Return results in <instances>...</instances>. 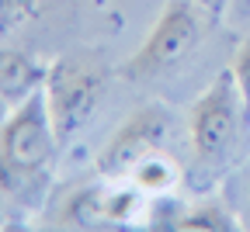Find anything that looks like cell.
Listing matches in <instances>:
<instances>
[{"mask_svg":"<svg viewBox=\"0 0 250 232\" xmlns=\"http://www.w3.org/2000/svg\"><path fill=\"white\" fill-rule=\"evenodd\" d=\"M243 128H250V111L226 66L188 111V135H191V153L198 170L223 174L240 149Z\"/></svg>","mask_w":250,"mask_h":232,"instance_id":"1","label":"cell"},{"mask_svg":"<svg viewBox=\"0 0 250 232\" xmlns=\"http://www.w3.org/2000/svg\"><path fill=\"white\" fill-rule=\"evenodd\" d=\"M104 87H108L104 62L87 52H62L49 62L42 94H45V104L56 125L59 146H70L90 125L94 111L104 97Z\"/></svg>","mask_w":250,"mask_h":232,"instance_id":"2","label":"cell"},{"mask_svg":"<svg viewBox=\"0 0 250 232\" xmlns=\"http://www.w3.org/2000/svg\"><path fill=\"white\" fill-rule=\"evenodd\" d=\"M205 24H208V11L202 4H195V0H167V7L160 11L156 24L149 28L146 42L125 59L122 77L143 83V80L174 73L202 45Z\"/></svg>","mask_w":250,"mask_h":232,"instance_id":"3","label":"cell"},{"mask_svg":"<svg viewBox=\"0 0 250 232\" xmlns=\"http://www.w3.org/2000/svg\"><path fill=\"white\" fill-rule=\"evenodd\" d=\"M170 132H174V111L167 104L153 101V104L136 108L115 128V135L101 149L94 170H98V177H104V180H125L139 159H146L149 153L167 146Z\"/></svg>","mask_w":250,"mask_h":232,"instance_id":"4","label":"cell"},{"mask_svg":"<svg viewBox=\"0 0 250 232\" xmlns=\"http://www.w3.org/2000/svg\"><path fill=\"white\" fill-rule=\"evenodd\" d=\"M59 139H56V125L45 104V94H31L28 101L14 104L11 115L0 125V153L11 163L28 170H45L49 159L56 156Z\"/></svg>","mask_w":250,"mask_h":232,"instance_id":"5","label":"cell"},{"mask_svg":"<svg viewBox=\"0 0 250 232\" xmlns=\"http://www.w3.org/2000/svg\"><path fill=\"white\" fill-rule=\"evenodd\" d=\"M45 77L49 62H42L31 52L0 45V101H4V108H14L28 101L31 94H39L45 87Z\"/></svg>","mask_w":250,"mask_h":232,"instance_id":"6","label":"cell"},{"mask_svg":"<svg viewBox=\"0 0 250 232\" xmlns=\"http://www.w3.org/2000/svg\"><path fill=\"white\" fill-rule=\"evenodd\" d=\"M59 222L70 229H108V180L98 177V184H87L66 197V205L59 212Z\"/></svg>","mask_w":250,"mask_h":232,"instance_id":"7","label":"cell"},{"mask_svg":"<svg viewBox=\"0 0 250 232\" xmlns=\"http://www.w3.org/2000/svg\"><path fill=\"white\" fill-rule=\"evenodd\" d=\"M125 180H132L146 197H164V194H174L181 187V167L167 149H156L146 159H139Z\"/></svg>","mask_w":250,"mask_h":232,"instance_id":"8","label":"cell"},{"mask_svg":"<svg viewBox=\"0 0 250 232\" xmlns=\"http://www.w3.org/2000/svg\"><path fill=\"white\" fill-rule=\"evenodd\" d=\"M177 229L181 232H236L243 225L219 201H191V205H184V212L177 218Z\"/></svg>","mask_w":250,"mask_h":232,"instance_id":"9","label":"cell"},{"mask_svg":"<svg viewBox=\"0 0 250 232\" xmlns=\"http://www.w3.org/2000/svg\"><path fill=\"white\" fill-rule=\"evenodd\" d=\"M45 184V170H28L11 163L0 153V194L11 197V201H24V197H39Z\"/></svg>","mask_w":250,"mask_h":232,"instance_id":"10","label":"cell"},{"mask_svg":"<svg viewBox=\"0 0 250 232\" xmlns=\"http://www.w3.org/2000/svg\"><path fill=\"white\" fill-rule=\"evenodd\" d=\"M39 0H0V39L14 35V31L35 14Z\"/></svg>","mask_w":250,"mask_h":232,"instance_id":"11","label":"cell"},{"mask_svg":"<svg viewBox=\"0 0 250 232\" xmlns=\"http://www.w3.org/2000/svg\"><path fill=\"white\" fill-rule=\"evenodd\" d=\"M229 73H233V80H236V87H240V94H243V104H247V111H250V39H243V42L233 49Z\"/></svg>","mask_w":250,"mask_h":232,"instance_id":"12","label":"cell"},{"mask_svg":"<svg viewBox=\"0 0 250 232\" xmlns=\"http://www.w3.org/2000/svg\"><path fill=\"white\" fill-rule=\"evenodd\" d=\"M195 4H202L208 14H219V11H223V7L229 4V0H195Z\"/></svg>","mask_w":250,"mask_h":232,"instance_id":"13","label":"cell"},{"mask_svg":"<svg viewBox=\"0 0 250 232\" xmlns=\"http://www.w3.org/2000/svg\"><path fill=\"white\" fill-rule=\"evenodd\" d=\"M0 104H4V101H0Z\"/></svg>","mask_w":250,"mask_h":232,"instance_id":"14","label":"cell"}]
</instances>
